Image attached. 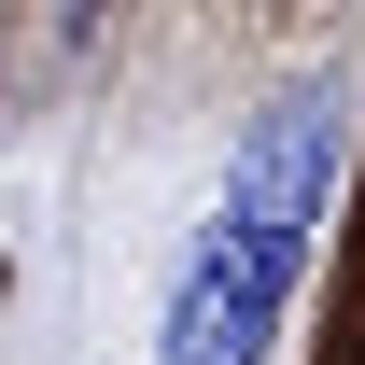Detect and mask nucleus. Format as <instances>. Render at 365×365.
<instances>
[{"instance_id": "obj_1", "label": "nucleus", "mask_w": 365, "mask_h": 365, "mask_svg": "<svg viewBox=\"0 0 365 365\" xmlns=\"http://www.w3.org/2000/svg\"><path fill=\"white\" fill-rule=\"evenodd\" d=\"M323 197H337V98L323 85H281L239 140V182L211 239L182 253L169 281V323H155V365H267L281 309H295V281H309V225Z\"/></svg>"}]
</instances>
